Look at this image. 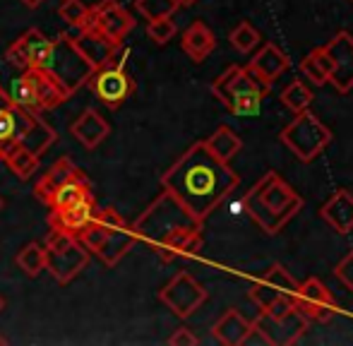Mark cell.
Instances as JSON below:
<instances>
[{"label":"cell","instance_id":"6da1fadb","mask_svg":"<svg viewBox=\"0 0 353 346\" xmlns=\"http://www.w3.org/2000/svg\"><path fill=\"white\" fill-rule=\"evenodd\" d=\"M238 173L216 159L205 142L188 147L178 161L161 176V187L171 192L192 216L205 221L207 216L238 187Z\"/></svg>","mask_w":353,"mask_h":346},{"label":"cell","instance_id":"7a4b0ae2","mask_svg":"<svg viewBox=\"0 0 353 346\" xmlns=\"http://www.w3.org/2000/svg\"><path fill=\"white\" fill-rule=\"evenodd\" d=\"M202 224L192 216L171 192L163 190L132 224L137 238L147 241L159 258L171 262L176 258H195L202 248Z\"/></svg>","mask_w":353,"mask_h":346},{"label":"cell","instance_id":"3957f363","mask_svg":"<svg viewBox=\"0 0 353 346\" xmlns=\"http://www.w3.org/2000/svg\"><path fill=\"white\" fill-rule=\"evenodd\" d=\"M243 210L267 236H276L303 210V197L276 171H267L243 195Z\"/></svg>","mask_w":353,"mask_h":346},{"label":"cell","instance_id":"277c9868","mask_svg":"<svg viewBox=\"0 0 353 346\" xmlns=\"http://www.w3.org/2000/svg\"><path fill=\"white\" fill-rule=\"evenodd\" d=\"M212 94L238 118L260 116L270 87L257 82L248 68L228 65L216 80L212 82Z\"/></svg>","mask_w":353,"mask_h":346},{"label":"cell","instance_id":"5b68a950","mask_svg":"<svg viewBox=\"0 0 353 346\" xmlns=\"http://www.w3.org/2000/svg\"><path fill=\"white\" fill-rule=\"evenodd\" d=\"M39 70L48 72L70 96L82 85H87L89 77L94 75V65L74 46L72 34H61L53 39Z\"/></svg>","mask_w":353,"mask_h":346},{"label":"cell","instance_id":"8992f818","mask_svg":"<svg viewBox=\"0 0 353 346\" xmlns=\"http://www.w3.org/2000/svg\"><path fill=\"white\" fill-rule=\"evenodd\" d=\"M279 140L296 154V159H301L303 164H310L330 147L332 130L315 113L305 108V111L296 113V118L279 132Z\"/></svg>","mask_w":353,"mask_h":346},{"label":"cell","instance_id":"52a82bcc","mask_svg":"<svg viewBox=\"0 0 353 346\" xmlns=\"http://www.w3.org/2000/svg\"><path fill=\"white\" fill-rule=\"evenodd\" d=\"M43 253H46V272H51L58 284H70L92 258V253L84 248L77 236L58 229H51L43 243Z\"/></svg>","mask_w":353,"mask_h":346},{"label":"cell","instance_id":"ba28073f","mask_svg":"<svg viewBox=\"0 0 353 346\" xmlns=\"http://www.w3.org/2000/svg\"><path fill=\"white\" fill-rule=\"evenodd\" d=\"M159 301H161L176 318L185 320L200 310V305L207 301V291L195 276H190L188 272H178V274L159 291Z\"/></svg>","mask_w":353,"mask_h":346},{"label":"cell","instance_id":"9c48e42d","mask_svg":"<svg viewBox=\"0 0 353 346\" xmlns=\"http://www.w3.org/2000/svg\"><path fill=\"white\" fill-rule=\"evenodd\" d=\"M293 310L301 313L307 323H327L334 318V313L339 310V303L332 296V291L325 286V281H320L317 276L305 279L298 286L296 296H293Z\"/></svg>","mask_w":353,"mask_h":346},{"label":"cell","instance_id":"30bf717a","mask_svg":"<svg viewBox=\"0 0 353 346\" xmlns=\"http://www.w3.org/2000/svg\"><path fill=\"white\" fill-rule=\"evenodd\" d=\"M94 94L106 103L108 108H118L135 94V80L128 75L125 68L118 65H103L99 70H94V75L89 77Z\"/></svg>","mask_w":353,"mask_h":346},{"label":"cell","instance_id":"8fae6325","mask_svg":"<svg viewBox=\"0 0 353 346\" xmlns=\"http://www.w3.org/2000/svg\"><path fill=\"white\" fill-rule=\"evenodd\" d=\"M56 142V130L39 113L14 106V145L41 156Z\"/></svg>","mask_w":353,"mask_h":346},{"label":"cell","instance_id":"7c38bea8","mask_svg":"<svg viewBox=\"0 0 353 346\" xmlns=\"http://www.w3.org/2000/svg\"><path fill=\"white\" fill-rule=\"evenodd\" d=\"M325 51L332 61L330 82L339 94H349L353 89V37L351 32H339L325 43Z\"/></svg>","mask_w":353,"mask_h":346},{"label":"cell","instance_id":"4fadbf2b","mask_svg":"<svg viewBox=\"0 0 353 346\" xmlns=\"http://www.w3.org/2000/svg\"><path fill=\"white\" fill-rule=\"evenodd\" d=\"M92 27H97L101 34H106L111 41L121 43L128 34L135 27V19L132 14L123 8L118 0H101L99 5L92 8V19H89Z\"/></svg>","mask_w":353,"mask_h":346},{"label":"cell","instance_id":"5bb4252c","mask_svg":"<svg viewBox=\"0 0 353 346\" xmlns=\"http://www.w3.org/2000/svg\"><path fill=\"white\" fill-rule=\"evenodd\" d=\"M48 46H51V39L43 37L39 29H29V32H24L22 37L8 48L5 58H8L14 68H22V70L37 68L39 70L48 53Z\"/></svg>","mask_w":353,"mask_h":346},{"label":"cell","instance_id":"9a60e30c","mask_svg":"<svg viewBox=\"0 0 353 346\" xmlns=\"http://www.w3.org/2000/svg\"><path fill=\"white\" fill-rule=\"evenodd\" d=\"M72 41H74V46L79 48V53H82V56L94 65V70L108 65L111 58H113V53H116V48H118L116 41H111L106 34H101L97 27H92V24H87L84 29H77V34L72 37Z\"/></svg>","mask_w":353,"mask_h":346},{"label":"cell","instance_id":"2e32d148","mask_svg":"<svg viewBox=\"0 0 353 346\" xmlns=\"http://www.w3.org/2000/svg\"><path fill=\"white\" fill-rule=\"evenodd\" d=\"M291 68L288 56L281 51L276 43H265L260 51L252 56V61L248 63V70L252 72L257 82H262L265 87H272L281 77V72H286Z\"/></svg>","mask_w":353,"mask_h":346},{"label":"cell","instance_id":"e0dca14e","mask_svg":"<svg viewBox=\"0 0 353 346\" xmlns=\"http://www.w3.org/2000/svg\"><path fill=\"white\" fill-rule=\"evenodd\" d=\"M94 212H97V197L89 195V197H84V200L74 202V205L63 207V210H51L48 224H51V229L68 231V234H72V236H79V231L89 224Z\"/></svg>","mask_w":353,"mask_h":346},{"label":"cell","instance_id":"ac0fdd59","mask_svg":"<svg viewBox=\"0 0 353 346\" xmlns=\"http://www.w3.org/2000/svg\"><path fill=\"white\" fill-rule=\"evenodd\" d=\"M70 132L82 147H87V150H97V147L108 137L111 125H108V121L97 111V108L89 106L79 113V118L70 125Z\"/></svg>","mask_w":353,"mask_h":346},{"label":"cell","instance_id":"d6986e66","mask_svg":"<svg viewBox=\"0 0 353 346\" xmlns=\"http://www.w3.org/2000/svg\"><path fill=\"white\" fill-rule=\"evenodd\" d=\"M24 72H27L29 82H32V94H34V106H37V113L51 111V108L61 106L63 101L70 99V94L58 85L48 72L37 70V68H29V70H24Z\"/></svg>","mask_w":353,"mask_h":346},{"label":"cell","instance_id":"ffe728a7","mask_svg":"<svg viewBox=\"0 0 353 346\" xmlns=\"http://www.w3.org/2000/svg\"><path fill=\"white\" fill-rule=\"evenodd\" d=\"M250 301L262 310V315L270 320H279L293 310V296L270 286L267 281L257 279L255 286L250 289Z\"/></svg>","mask_w":353,"mask_h":346},{"label":"cell","instance_id":"44dd1931","mask_svg":"<svg viewBox=\"0 0 353 346\" xmlns=\"http://www.w3.org/2000/svg\"><path fill=\"white\" fill-rule=\"evenodd\" d=\"M137 234H135V229L132 226H128L125 221L123 224H118L116 229L111 231V234L103 238V243L97 248V258H101V262L106 267H113V265H118L123 258H125L128 253L132 250V245L137 243Z\"/></svg>","mask_w":353,"mask_h":346},{"label":"cell","instance_id":"7402d4cb","mask_svg":"<svg viewBox=\"0 0 353 346\" xmlns=\"http://www.w3.org/2000/svg\"><path fill=\"white\" fill-rule=\"evenodd\" d=\"M320 216L336 231V234L346 236L353 229V195L344 187L334 192L330 200L322 205Z\"/></svg>","mask_w":353,"mask_h":346},{"label":"cell","instance_id":"603a6c76","mask_svg":"<svg viewBox=\"0 0 353 346\" xmlns=\"http://www.w3.org/2000/svg\"><path fill=\"white\" fill-rule=\"evenodd\" d=\"M181 48L190 56L192 63H202L214 48H216V37H214V32L202 19H195V22L183 32Z\"/></svg>","mask_w":353,"mask_h":346},{"label":"cell","instance_id":"cb8c5ba5","mask_svg":"<svg viewBox=\"0 0 353 346\" xmlns=\"http://www.w3.org/2000/svg\"><path fill=\"white\" fill-rule=\"evenodd\" d=\"M79 171L77 166H74V161L70 159V156H61V159L56 161V164L51 166L46 173L41 176V181L34 185V195L39 197L41 202H51V197L56 195V190L61 185H65L70 178H74V176H79Z\"/></svg>","mask_w":353,"mask_h":346},{"label":"cell","instance_id":"d4e9b609","mask_svg":"<svg viewBox=\"0 0 353 346\" xmlns=\"http://www.w3.org/2000/svg\"><path fill=\"white\" fill-rule=\"evenodd\" d=\"M250 325H252L250 320L243 318L236 308H231L214 323L212 334H214V339L223 346H241L248 334V329H250Z\"/></svg>","mask_w":353,"mask_h":346},{"label":"cell","instance_id":"484cf974","mask_svg":"<svg viewBox=\"0 0 353 346\" xmlns=\"http://www.w3.org/2000/svg\"><path fill=\"white\" fill-rule=\"evenodd\" d=\"M202 142H205V147L212 152L214 156H216V159L226 161V164L243 150V140L238 137V132L231 130L228 125H219L216 130H214L212 135Z\"/></svg>","mask_w":353,"mask_h":346},{"label":"cell","instance_id":"4316f807","mask_svg":"<svg viewBox=\"0 0 353 346\" xmlns=\"http://www.w3.org/2000/svg\"><path fill=\"white\" fill-rule=\"evenodd\" d=\"M89 195H94L92 183H89V178L84 176V171H82L79 176L70 178L65 185L58 187L56 195H53L51 202H48V207H51V210H63V207L74 205V202L84 200V197H89Z\"/></svg>","mask_w":353,"mask_h":346},{"label":"cell","instance_id":"83f0119b","mask_svg":"<svg viewBox=\"0 0 353 346\" xmlns=\"http://www.w3.org/2000/svg\"><path fill=\"white\" fill-rule=\"evenodd\" d=\"M301 72L317 87H322V85H327V82H330L332 61H330V56H327L325 46L312 48V51L303 58V61H301Z\"/></svg>","mask_w":353,"mask_h":346},{"label":"cell","instance_id":"f1b7e54d","mask_svg":"<svg viewBox=\"0 0 353 346\" xmlns=\"http://www.w3.org/2000/svg\"><path fill=\"white\" fill-rule=\"evenodd\" d=\"M272 323L279 327V337H274V344H283V346L296 344L307 332V327H310V323L301 313H296V310H291V313L283 315L279 320H272Z\"/></svg>","mask_w":353,"mask_h":346},{"label":"cell","instance_id":"f546056e","mask_svg":"<svg viewBox=\"0 0 353 346\" xmlns=\"http://www.w3.org/2000/svg\"><path fill=\"white\" fill-rule=\"evenodd\" d=\"M14 262H17V267L27 276H39L43 269H46V253H43V245L37 243V241H32V243H27L22 250H19Z\"/></svg>","mask_w":353,"mask_h":346},{"label":"cell","instance_id":"4dcf8cb0","mask_svg":"<svg viewBox=\"0 0 353 346\" xmlns=\"http://www.w3.org/2000/svg\"><path fill=\"white\" fill-rule=\"evenodd\" d=\"M5 164L10 166V171H12L19 181H27V178L39 169V154L24 150V147H12L10 154L5 156Z\"/></svg>","mask_w":353,"mask_h":346},{"label":"cell","instance_id":"1f68e13d","mask_svg":"<svg viewBox=\"0 0 353 346\" xmlns=\"http://www.w3.org/2000/svg\"><path fill=\"white\" fill-rule=\"evenodd\" d=\"M58 14L63 17V22H68L72 29H84L92 19V8L82 0H63Z\"/></svg>","mask_w":353,"mask_h":346},{"label":"cell","instance_id":"d6a6232c","mask_svg":"<svg viewBox=\"0 0 353 346\" xmlns=\"http://www.w3.org/2000/svg\"><path fill=\"white\" fill-rule=\"evenodd\" d=\"M228 41H231V46L236 48L238 53H250L260 46L262 39H260V32H257L250 22H241L228 34Z\"/></svg>","mask_w":353,"mask_h":346},{"label":"cell","instance_id":"836d02e7","mask_svg":"<svg viewBox=\"0 0 353 346\" xmlns=\"http://www.w3.org/2000/svg\"><path fill=\"white\" fill-rule=\"evenodd\" d=\"M281 101H283V106L291 108L293 113H301V111H305V108H310L312 92L303 85L301 80H293L291 85L281 92Z\"/></svg>","mask_w":353,"mask_h":346},{"label":"cell","instance_id":"e575fe53","mask_svg":"<svg viewBox=\"0 0 353 346\" xmlns=\"http://www.w3.org/2000/svg\"><path fill=\"white\" fill-rule=\"evenodd\" d=\"M262 281H267L270 286H274V289H279L283 291V294H291V296H296V291H298V281L291 276V272L286 269L283 265H279V262H274V265H270L267 267V272L260 276Z\"/></svg>","mask_w":353,"mask_h":346},{"label":"cell","instance_id":"d590c367","mask_svg":"<svg viewBox=\"0 0 353 346\" xmlns=\"http://www.w3.org/2000/svg\"><path fill=\"white\" fill-rule=\"evenodd\" d=\"M14 145V103L0 108V161L10 154Z\"/></svg>","mask_w":353,"mask_h":346},{"label":"cell","instance_id":"8d00e7d4","mask_svg":"<svg viewBox=\"0 0 353 346\" xmlns=\"http://www.w3.org/2000/svg\"><path fill=\"white\" fill-rule=\"evenodd\" d=\"M10 101L19 108H27V111L37 113V106H34V94H32V82H29V75L22 72L19 77H14L12 85H10Z\"/></svg>","mask_w":353,"mask_h":346},{"label":"cell","instance_id":"74e56055","mask_svg":"<svg viewBox=\"0 0 353 346\" xmlns=\"http://www.w3.org/2000/svg\"><path fill=\"white\" fill-rule=\"evenodd\" d=\"M147 34H149V39H152L154 43H159V46H163V43H168V41H171V39L178 34V24L173 22V17L149 19V24H147Z\"/></svg>","mask_w":353,"mask_h":346},{"label":"cell","instance_id":"f35d334b","mask_svg":"<svg viewBox=\"0 0 353 346\" xmlns=\"http://www.w3.org/2000/svg\"><path fill=\"white\" fill-rule=\"evenodd\" d=\"M137 10L147 19H159V17H173V12L178 10L176 0H137Z\"/></svg>","mask_w":353,"mask_h":346},{"label":"cell","instance_id":"ab89813d","mask_svg":"<svg viewBox=\"0 0 353 346\" xmlns=\"http://www.w3.org/2000/svg\"><path fill=\"white\" fill-rule=\"evenodd\" d=\"M272 346L274 344V339H272V334L267 332V327L262 325V318H257L255 323L250 325V329H248L245 339H243L241 346Z\"/></svg>","mask_w":353,"mask_h":346},{"label":"cell","instance_id":"60d3db41","mask_svg":"<svg viewBox=\"0 0 353 346\" xmlns=\"http://www.w3.org/2000/svg\"><path fill=\"white\" fill-rule=\"evenodd\" d=\"M334 276L353 294V250L334 267Z\"/></svg>","mask_w":353,"mask_h":346},{"label":"cell","instance_id":"b9f144b4","mask_svg":"<svg viewBox=\"0 0 353 346\" xmlns=\"http://www.w3.org/2000/svg\"><path fill=\"white\" fill-rule=\"evenodd\" d=\"M168 344L171 346H195V344H200V339L192 334L190 327H178L176 334L168 339Z\"/></svg>","mask_w":353,"mask_h":346},{"label":"cell","instance_id":"7bdbcfd3","mask_svg":"<svg viewBox=\"0 0 353 346\" xmlns=\"http://www.w3.org/2000/svg\"><path fill=\"white\" fill-rule=\"evenodd\" d=\"M10 103H12V101H10V94L5 92L3 87H0V108H3V106H10Z\"/></svg>","mask_w":353,"mask_h":346},{"label":"cell","instance_id":"ee69618b","mask_svg":"<svg viewBox=\"0 0 353 346\" xmlns=\"http://www.w3.org/2000/svg\"><path fill=\"white\" fill-rule=\"evenodd\" d=\"M178 3V8H190V5H195L197 0H176Z\"/></svg>","mask_w":353,"mask_h":346},{"label":"cell","instance_id":"f6af8a7d","mask_svg":"<svg viewBox=\"0 0 353 346\" xmlns=\"http://www.w3.org/2000/svg\"><path fill=\"white\" fill-rule=\"evenodd\" d=\"M24 5H27V8H39V5L43 3V0H22Z\"/></svg>","mask_w":353,"mask_h":346},{"label":"cell","instance_id":"bcb514c9","mask_svg":"<svg viewBox=\"0 0 353 346\" xmlns=\"http://www.w3.org/2000/svg\"><path fill=\"white\" fill-rule=\"evenodd\" d=\"M3 310H5V298L0 296V313H3Z\"/></svg>","mask_w":353,"mask_h":346},{"label":"cell","instance_id":"7dc6e473","mask_svg":"<svg viewBox=\"0 0 353 346\" xmlns=\"http://www.w3.org/2000/svg\"><path fill=\"white\" fill-rule=\"evenodd\" d=\"M5 344H8V339H5L3 334H0V346H5Z\"/></svg>","mask_w":353,"mask_h":346},{"label":"cell","instance_id":"c3c4849f","mask_svg":"<svg viewBox=\"0 0 353 346\" xmlns=\"http://www.w3.org/2000/svg\"><path fill=\"white\" fill-rule=\"evenodd\" d=\"M0 210H3V197H0Z\"/></svg>","mask_w":353,"mask_h":346},{"label":"cell","instance_id":"681fc988","mask_svg":"<svg viewBox=\"0 0 353 346\" xmlns=\"http://www.w3.org/2000/svg\"><path fill=\"white\" fill-rule=\"evenodd\" d=\"M351 3H353V0H351Z\"/></svg>","mask_w":353,"mask_h":346}]
</instances>
